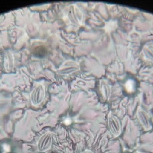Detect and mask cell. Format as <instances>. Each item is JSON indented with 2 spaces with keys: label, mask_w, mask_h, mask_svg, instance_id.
Returning a JSON list of instances; mask_svg holds the SVG:
<instances>
[{
  "label": "cell",
  "mask_w": 153,
  "mask_h": 153,
  "mask_svg": "<svg viewBox=\"0 0 153 153\" xmlns=\"http://www.w3.org/2000/svg\"><path fill=\"white\" fill-rule=\"evenodd\" d=\"M51 134L49 133L45 134L40 138L38 142V149L41 151H45L48 150L51 147Z\"/></svg>",
  "instance_id": "1"
},
{
  "label": "cell",
  "mask_w": 153,
  "mask_h": 153,
  "mask_svg": "<svg viewBox=\"0 0 153 153\" xmlns=\"http://www.w3.org/2000/svg\"><path fill=\"white\" fill-rule=\"evenodd\" d=\"M109 127L111 132L115 136H118L120 133V125L118 121L116 119L110 118L109 121Z\"/></svg>",
  "instance_id": "2"
},
{
  "label": "cell",
  "mask_w": 153,
  "mask_h": 153,
  "mask_svg": "<svg viewBox=\"0 0 153 153\" xmlns=\"http://www.w3.org/2000/svg\"><path fill=\"white\" fill-rule=\"evenodd\" d=\"M81 153H94L93 152L91 151H89V150H86L85 151Z\"/></svg>",
  "instance_id": "3"
}]
</instances>
